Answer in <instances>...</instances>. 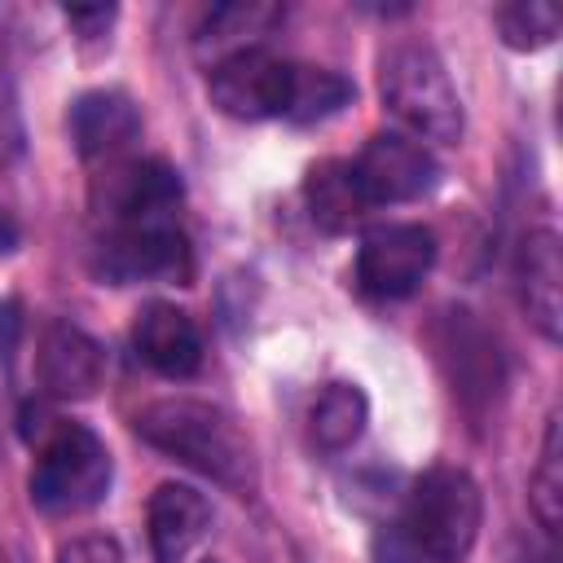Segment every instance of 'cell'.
I'll return each mask as SVG.
<instances>
[{
    "instance_id": "cell-1",
    "label": "cell",
    "mask_w": 563,
    "mask_h": 563,
    "mask_svg": "<svg viewBox=\"0 0 563 563\" xmlns=\"http://www.w3.org/2000/svg\"><path fill=\"white\" fill-rule=\"evenodd\" d=\"M136 435L238 497L255 493V449L220 405L189 396L154 400L150 409L136 413Z\"/></svg>"
},
{
    "instance_id": "cell-2",
    "label": "cell",
    "mask_w": 563,
    "mask_h": 563,
    "mask_svg": "<svg viewBox=\"0 0 563 563\" xmlns=\"http://www.w3.org/2000/svg\"><path fill=\"white\" fill-rule=\"evenodd\" d=\"M114 462L106 440L70 418H44L31 466V501L44 515H84L106 501Z\"/></svg>"
},
{
    "instance_id": "cell-3",
    "label": "cell",
    "mask_w": 563,
    "mask_h": 563,
    "mask_svg": "<svg viewBox=\"0 0 563 563\" xmlns=\"http://www.w3.org/2000/svg\"><path fill=\"white\" fill-rule=\"evenodd\" d=\"M378 97L391 119L409 128L413 141H457L462 136V101L457 88L431 44L400 40L378 62Z\"/></svg>"
},
{
    "instance_id": "cell-4",
    "label": "cell",
    "mask_w": 563,
    "mask_h": 563,
    "mask_svg": "<svg viewBox=\"0 0 563 563\" xmlns=\"http://www.w3.org/2000/svg\"><path fill=\"white\" fill-rule=\"evenodd\" d=\"M484 497L462 466H431L409 488L400 532L422 550L427 563H462L479 537Z\"/></svg>"
},
{
    "instance_id": "cell-5",
    "label": "cell",
    "mask_w": 563,
    "mask_h": 563,
    "mask_svg": "<svg viewBox=\"0 0 563 563\" xmlns=\"http://www.w3.org/2000/svg\"><path fill=\"white\" fill-rule=\"evenodd\" d=\"M189 242L176 224L167 220H128V224H106L97 238V273L114 286L128 282H185L189 277Z\"/></svg>"
},
{
    "instance_id": "cell-6",
    "label": "cell",
    "mask_w": 563,
    "mask_h": 563,
    "mask_svg": "<svg viewBox=\"0 0 563 563\" xmlns=\"http://www.w3.org/2000/svg\"><path fill=\"white\" fill-rule=\"evenodd\" d=\"M290 79H295V66L290 62H282L264 44H251V48H238V53L216 57L211 62V75H207V88H211L216 110H224L229 119L260 123V119L286 114V106H290Z\"/></svg>"
},
{
    "instance_id": "cell-7",
    "label": "cell",
    "mask_w": 563,
    "mask_h": 563,
    "mask_svg": "<svg viewBox=\"0 0 563 563\" xmlns=\"http://www.w3.org/2000/svg\"><path fill=\"white\" fill-rule=\"evenodd\" d=\"M435 264V233L427 224H383L356 246V290L365 299H405Z\"/></svg>"
},
{
    "instance_id": "cell-8",
    "label": "cell",
    "mask_w": 563,
    "mask_h": 563,
    "mask_svg": "<svg viewBox=\"0 0 563 563\" xmlns=\"http://www.w3.org/2000/svg\"><path fill=\"white\" fill-rule=\"evenodd\" d=\"M352 176L369 207H391V202H413L431 194L440 180V167L431 150L409 132H374L352 158Z\"/></svg>"
},
{
    "instance_id": "cell-9",
    "label": "cell",
    "mask_w": 563,
    "mask_h": 563,
    "mask_svg": "<svg viewBox=\"0 0 563 563\" xmlns=\"http://www.w3.org/2000/svg\"><path fill=\"white\" fill-rule=\"evenodd\" d=\"M35 383L53 400H88L106 383L101 343L75 321H48L35 343Z\"/></svg>"
},
{
    "instance_id": "cell-10",
    "label": "cell",
    "mask_w": 563,
    "mask_h": 563,
    "mask_svg": "<svg viewBox=\"0 0 563 563\" xmlns=\"http://www.w3.org/2000/svg\"><path fill=\"white\" fill-rule=\"evenodd\" d=\"M92 207L106 224H128V220H167L180 207V176L163 158L145 163H123L110 167L92 185Z\"/></svg>"
},
{
    "instance_id": "cell-11",
    "label": "cell",
    "mask_w": 563,
    "mask_h": 563,
    "mask_svg": "<svg viewBox=\"0 0 563 563\" xmlns=\"http://www.w3.org/2000/svg\"><path fill=\"white\" fill-rule=\"evenodd\" d=\"M132 347L163 378H189L202 365V334H198L194 317L176 303H163V299H154L136 312Z\"/></svg>"
},
{
    "instance_id": "cell-12",
    "label": "cell",
    "mask_w": 563,
    "mask_h": 563,
    "mask_svg": "<svg viewBox=\"0 0 563 563\" xmlns=\"http://www.w3.org/2000/svg\"><path fill=\"white\" fill-rule=\"evenodd\" d=\"M519 303L528 312V321L559 343L563 339V260H559V233L550 229H532L519 242Z\"/></svg>"
},
{
    "instance_id": "cell-13",
    "label": "cell",
    "mask_w": 563,
    "mask_h": 563,
    "mask_svg": "<svg viewBox=\"0 0 563 563\" xmlns=\"http://www.w3.org/2000/svg\"><path fill=\"white\" fill-rule=\"evenodd\" d=\"M145 528H150V550L154 563H180L211 528V501L194 484H158L145 506Z\"/></svg>"
},
{
    "instance_id": "cell-14",
    "label": "cell",
    "mask_w": 563,
    "mask_h": 563,
    "mask_svg": "<svg viewBox=\"0 0 563 563\" xmlns=\"http://www.w3.org/2000/svg\"><path fill=\"white\" fill-rule=\"evenodd\" d=\"M141 136V110L119 88L84 92L70 106V141L84 158H114Z\"/></svg>"
},
{
    "instance_id": "cell-15",
    "label": "cell",
    "mask_w": 563,
    "mask_h": 563,
    "mask_svg": "<svg viewBox=\"0 0 563 563\" xmlns=\"http://www.w3.org/2000/svg\"><path fill=\"white\" fill-rule=\"evenodd\" d=\"M369 422V400L356 383H325L308 409V435L325 453H343L361 440Z\"/></svg>"
},
{
    "instance_id": "cell-16",
    "label": "cell",
    "mask_w": 563,
    "mask_h": 563,
    "mask_svg": "<svg viewBox=\"0 0 563 563\" xmlns=\"http://www.w3.org/2000/svg\"><path fill=\"white\" fill-rule=\"evenodd\" d=\"M308 211L312 220L325 229V233H343L352 224H361V216L369 211L356 176H352V163H317L308 172Z\"/></svg>"
},
{
    "instance_id": "cell-17",
    "label": "cell",
    "mask_w": 563,
    "mask_h": 563,
    "mask_svg": "<svg viewBox=\"0 0 563 563\" xmlns=\"http://www.w3.org/2000/svg\"><path fill=\"white\" fill-rule=\"evenodd\" d=\"M352 84L339 75V70H321V66H295V79H290V106H286V119L295 123H317V119H330L334 110H343L352 101Z\"/></svg>"
},
{
    "instance_id": "cell-18",
    "label": "cell",
    "mask_w": 563,
    "mask_h": 563,
    "mask_svg": "<svg viewBox=\"0 0 563 563\" xmlns=\"http://www.w3.org/2000/svg\"><path fill=\"white\" fill-rule=\"evenodd\" d=\"M277 18H282L277 4H220V9L207 13V22L198 31V44H211L224 57V53L251 48L255 44L251 35H264Z\"/></svg>"
},
{
    "instance_id": "cell-19",
    "label": "cell",
    "mask_w": 563,
    "mask_h": 563,
    "mask_svg": "<svg viewBox=\"0 0 563 563\" xmlns=\"http://www.w3.org/2000/svg\"><path fill=\"white\" fill-rule=\"evenodd\" d=\"M493 26H497V35H501L506 48L537 53V48H545L559 35L563 13L554 4H545V0H515V4L493 9Z\"/></svg>"
},
{
    "instance_id": "cell-20",
    "label": "cell",
    "mask_w": 563,
    "mask_h": 563,
    "mask_svg": "<svg viewBox=\"0 0 563 563\" xmlns=\"http://www.w3.org/2000/svg\"><path fill=\"white\" fill-rule=\"evenodd\" d=\"M532 510L541 519L545 532H559L563 519V453H559V413H550L545 422V440H541V457L532 471Z\"/></svg>"
},
{
    "instance_id": "cell-21",
    "label": "cell",
    "mask_w": 563,
    "mask_h": 563,
    "mask_svg": "<svg viewBox=\"0 0 563 563\" xmlns=\"http://www.w3.org/2000/svg\"><path fill=\"white\" fill-rule=\"evenodd\" d=\"M57 563H123V550H119V541L106 537V532H84V537L62 541Z\"/></svg>"
},
{
    "instance_id": "cell-22",
    "label": "cell",
    "mask_w": 563,
    "mask_h": 563,
    "mask_svg": "<svg viewBox=\"0 0 563 563\" xmlns=\"http://www.w3.org/2000/svg\"><path fill=\"white\" fill-rule=\"evenodd\" d=\"M374 563H427L422 550L400 532V523H387L378 537H374Z\"/></svg>"
},
{
    "instance_id": "cell-23",
    "label": "cell",
    "mask_w": 563,
    "mask_h": 563,
    "mask_svg": "<svg viewBox=\"0 0 563 563\" xmlns=\"http://www.w3.org/2000/svg\"><path fill=\"white\" fill-rule=\"evenodd\" d=\"M114 18H119L114 4H75V9H66V22H70L84 40H101Z\"/></svg>"
},
{
    "instance_id": "cell-24",
    "label": "cell",
    "mask_w": 563,
    "mask_h": 563,
    "mask_svg": "<svg viewBox=\"0 0 563 563\" xmlns=\"http://www.w3.org/2000/svg\"><path fill=\"white\" fill-rule=\"evenodd\" d=\"M18 339V303H0V356L13 347Z\"/></svg>"
},
{
    "instance_id": "cell-25",
    "label": "cell",
    "mask_w": 563,
    "mask_h": 563,
    "mask_svg": "<svg viewBox=\"0 0 563 563\" xmlns=\"http://www.w3.org/2000/svg\"><path fill=\"white\" fill-rule=\"evenodd\" d=\"M18 238H22V229H18L13 211H4V207H0V255H9V251L18 246Z\"/></svg>"
},
{
    "instance_id": "cell-26",
    "label": "cell",
    "mask_w": 563,
    "mask_h": 563,
    "mask_svg": "<svg viewBox=\"0 0 563 563\" xmlns=\"http://www.w3.org/2000/svg\"><path fill=\"white\" fill-rule=\"evenodd\" d=\"M0 563H13V559H9V554H4V550H0Z\"/></svg>"
},
{
    "instance_id": "cell-27",
    "label": "cell",
    "mask_w": 563,
    "mask_h": 563,
    "mask_svg": "<svg viewBox=\"0 0 563 563\" xmlns=\"http://www.w3.org/2000/svg\"><path fill=\"white\" fill-rule=\"evenodd\" d=\"M207 563H216V559H207Z\"/></svg>"
}]
</instances>
